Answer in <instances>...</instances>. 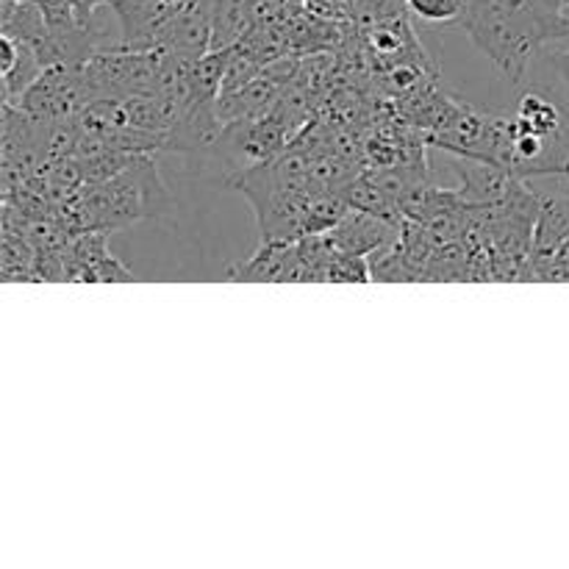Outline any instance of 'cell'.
Segmentation results:
<instances>
[{"mask_svg":"<svg viewBox=\"0 0 569 569\" xmlns=\"http://www.w3.org/2000/svg\"><path fill=\"white\" fill-rule=\"evenodd\" d=\"M456 26L470 33L511 87L522 81L542 44L569 39V17L550 20L537 0H467Z\"/></svg>","mask_w":569,"mask_h":569,"instance_id":"obj_1","label":"cell"},{"mask_svg":"<svg viewBox=\"0 0 569 569\" xmlns=\"http://www.w3.org/2000/svg\"><path fill=\"white\" fill-rule=\"evenodd\" d=\"M78 281L106 283V281H137V278H133V272L126 270V267H122L120 261L109 253V256H103L100 261H94L92 267H87V270L78 276Z\"/></svg>","mask_w":569,"mask_h":569,"instance_id":"obj_9","label":"cell"},{"mask_svg":"<svg viewBox=\"0 0 569 569\" xmlns=\"http://www.w3.org/2000/svg\"><path fill=\"white\" fill-rule=\"evenodd\" d=\"M565 6H569V0H565Z\"/></svg>","mask_w":569,"mask_h":569,"instance_id":"obj_12","label":"cell"},{"mask_svg":"<svg viewBox=\"0 0 569 569\" xmlns=\"http://www.w3.org/2000/svg\"><path fill=\"white\" fill-rule=\"evenodd\" d=\"M83 192L70 200V214L78 231H117L148 217H159L170 206L156 164L139 156L133 164L109 181L83 183Z\"/></svg>","mask_w":569,"mask_h":569,"instance_id":"obj_2","label":"cell"},{"mask_svg":"<svg viewBox=\"0 0 569 569\" xmlns=\"http://www.w3.org/2000/svg\"><path fill=\"white\" fill-rule=\"evenodd\" d=\"M67 3H70L72 9H76L78 20H81V22H87V26H92V17H94V11H98L100 6H111V9H114V6H117V0H67Z\"/></svg>","mask_w":569,"mask_h":569,"instance_id":"obj_10","label":"cell"},{"mask_svg":"<svg viewBox=\"0 0 569 569\" xmlns=\"http://www.w3.org/2000/svg\"><path fill=\"white\" fill-rule=\"evenodd\" d=\"M400 231V226L383 220V217L370 214V211H361L350 206L345 211L342 220L326 233L331 239V244L345 253H359V256H372L376 250L387 248V244L398 242L395 233Z\"/></svg>","mask_w":569,"mask_h":569,"instance_id":"obj_5","label":"cell"},{"mask_svg":"<svg viewBox=\"0 0 569 569\" xmlns=\"http://www.w3.org/2000/svg\"><path fill=\"white\" fill-rule=\"evenodd\" d=\"M187 6V0H117L122 39L128 50H159L167 22Z\"/></svg>","mask_w":569,"mask_h":569,"instance_id":"obj_4","label":"cell"},{"mask_svg":"<svg viewBox=\"0 0 569 569\" xmlns=\"http://www.w3.org/2000/svg\"><path fill=\"white\" fill-rule=\"evenodd\" d=\"M37 3H39V0H37Z\"/></svg>","mask_w":569,"mask_h":569,"instance_id":"obj_13","label":"cell"},{"mask_svg":"<svg viewBox=\"0 0 569 569\" xmlns=\"http://www.w3.org/2000/svg\"><path fill=\"white\" fill-rule=\"evenodd\" d=\"M411 14L428 22H442V26H456L467 9V0H406Z\"/></svg>","mask_w":569,"mask_h":569,"instance_id":"obj_8","label":"cell"},{"mask_svg":"<svg viewBox=\"0 0 569 569\" xmlns=\"http://www.w3.org/2000/svg\"><path fill=\"white\" fill-rule=\"evenodd\" d=\"M231 276L237 281H309V270H306L298 242H261L250 261L233 267Z\"/></svg>","mask_w":569,"mask_h":569,"instance_id":"obj_6","label":"cell"},{"mask_svg":"<svg viewBox=\"0 0 569 569\" xmlns=\"http://www.w3.org/2000/svg\"><path fill=\"white\" fill-rule=\"evenodd\" d=\"M553 67H556V70H559V76L565 78L567 98H569V50H565V53H556V56H553Z\"/></svg>","mask_w":569,"mask_h":569,"instance_id":"obj_11","label":"cell"},{"mask_svg":"<svg viewBox=\"0 0 569 569\" xmlns=\"http://www.w3.org/2000/svg\"><path fill=\"white\" fill-rule=\"evenodd\" d=\"M372 278V264L359 253H345L337 250L328 264L326 281H339V283H370Z\"/></svg>","mask_w":569,"mask_h":569,"instance_id":"obj_7","label":"cell"},{"mask_svg":"<svg viewBox=\"0 0 569 569\" xmlns=\"http://www.w3.org/2000/svg\"><path fill=\"white\" fill-rule=\"evenodd\" d=\"M14 103L39 122H64L81 114L92 98L83 87L81 67L53 64Z\"/></svg>","mask_w":569,"mask_h":569,"instance_id":"obj_3","label":"cell"}]
</instances>
